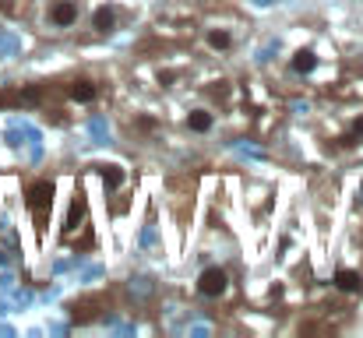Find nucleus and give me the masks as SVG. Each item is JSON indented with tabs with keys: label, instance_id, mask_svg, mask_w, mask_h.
<instances>
[{
	"label": "nucleus",
	"instance_id": "nucleus-1",
	"mask_svg": "<svg viewBox=\"0 0 363 338\" xmlns=\"http://www.w3.org/2000/svg\"><path fill=\"white\" fill-rule=\"evenodd\" d=\"M53 198H57V184L53 180H35L25 191V208H28V215H32V222H35L39 232L46 229V219L53 212Z\"/></svg>",
	"mask_w": 363,
	"mask_h": 338
},
{
	"label": "nucleus",
	"instance_id": "nucleus-2",
	"mask_svg": "<svg viewBox=\"0 0 363 338\" xmlns=\"http://www.w3.org/2000/svg\"><path fill=\"white\" fill-rule=\"evenodd\" d=\"M226 289H230L226 268H205V271L198 275V293H201L205 300H219V296H226Z\"/></svg>",
	"mask_w": 363,
	"mask_h": 338
},
{
	"label": "nucleus",
	"instance_id": "nucleus-3",
	"mask_svg": "<svg viewBox=\"0 0 363 338\" xmlns=\"http://www.w3.org/2000/svg\"><path fill=\"white\" fill-rule=\"evenodd\" d=\"M85 194L82 191H74V201H71V212H67V222H64V243H71V236H74V229H85L89 219H85Z\"/></svg>",
	"mask_w": 363,
	"mask_h": 338
},
{
	"label": "nucleus",
	"instance_id": "nucleus-4",
	"mask_svg": "<svg viewBox=\"0 0 363 338\" xmlns=\"http://www.w3.org/2000/svg\"><path fill=\"white\" fill-rule=\"evenodd\" d=\"M74 21H78V4H74V0H53V4H50V25L71 28Z\"/></svg>",
	"mask_w": 363,
	"mask_h": 338
},
{
	"label": "nucleus",
	"instance_id": "nucleus-5",
	"mask_svg": "<svg viewBox=\"0 0 363 338\" xmlns=\"http://www.w3.org/2000/svg\"><path fill=\"white\" fill-rule=\"evenodd\" d=\"M96 96H99V89H96L92 78H74L67 85V99L71 103H96Z\"/></svg>",
	"mask_w": 363,
	"mask_h": 338
},
{
	"label": "nucleus",
	"instance_id": "nucleus-6",
	"mask_svg": "<svg viewBox=\"0 0 363 338\" xmlns=\"http://www.w3.org/2000/svg\"><path fill=\"white\" fill-rule=\"evenodd\" d=\"M92 28H96L99 35H110V32H117V11H113L110 4H99V7L92 11Z\"/></svg>",
	"mask_w": 363,
	"mask_h": 338
},
{
	"label": "nucleus",
	"instance_id": "nucleus-7",
	"mask_svg": "<svg viewBox=\"0 0 363 338\" xmlns=\"http://www.w3.org/2000/svg\"><path fill=\"white\" fill-rule=\"evenodd\" d=\"M335 289H339V293H360L363 289L360 271H353V268H339V271H335Z\"/></svg>",
	"mask_w": 363,
	"mask_h": 338
},
{
	"label": "nucleus",
	"instance_id": "nucleus-8",
	"mask_svg": "<svg viewBox=\"0 0 363 338\" xmlns=\"http://www.w3.org/2000/svg\"><path fill=\"white\" fill-rule=\"evenodd\" d=\"M289 67H293L296 74H314V71H318V53H314V50H296L293 60H289Z\"/></svg>",
	"mask_w": 363,
	"mask_h": 338
},
{
	"label": "nucleus",
	"instance_id": "nucleus-9",
	"mask_svg": "<svg viewBox=\"0 0 363 338\" xmlns=\"http://www.w3.org/2000/svg\"><path fill=\"white\" fill-rule=\"evenodd\" d=\"M99 176H103V187H106V191H121L123 180H127V173H123L117 162H106V166H99Z\"/></svg>",
	"mask_w": 363,
	"mask_h": 338
},
{
	"label": "nucleus",
	"instance_id": "nucleus-10",
	"mask_svg": "<svg viewBox=\"0 0 363 338\" xmlns=\"http://www.w3.org/2000/svg\"><path fill=\"white\" fill-rule=\"evenodd\" d=\"M212 123H216V116H212L208 110H191L187 113V127H191L194 134H208Z\"/></svg>",
	"mask_w": 363,
	"mask_h": 338
},
{
	"label": "nucleus",
	"instance_id": "nucleus-11",
	"mask_svg": "<svg viewBox=\"0 0 363 338\" xmlns=\"http://www.w3.org/2000/svg\"><path fill=\"white\" fill-rule=\"evenodd\" d=\"M96 300H82V303H71V317L78 321V325H89V321H96Z\"/></svg>",
	"mask_w": 363,
	"mask_h": 338
},
{
	"label": "nucleus",
	"instance_id": "nucleus-12",
	"mask_svg": "<svg viewBox=\"0 0 363 338\" xmlns=\"http://www.w3.org/2000/svg\"><path fill=\"white\" fill-rule=\"evenodd\" d=\"M205 43H208L212 50H230V46H233V32H230V28H208Z\"/></svg>",
	"mask_w": 363,
	"mask_h": 338
},
{
	"label": "nucleus",
	"instance_id": "nucleus-13",
	"mask_svg": "<svg viewBox=\"0 0 363 338\" xmlns=\"http://www.w3.org/2000/svg\"><path fill=\"white\" fill-rule=\"evenodd\" d=\"M346 141H363V116L353 120V127H350V137H346Z\"/></svg>",
	"mask_w": 363,
	"mask_h": 338
}]
</instances>
